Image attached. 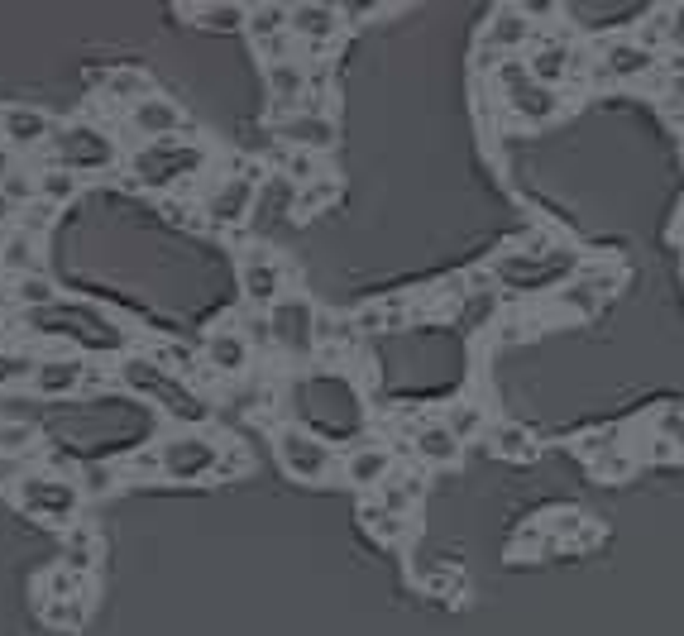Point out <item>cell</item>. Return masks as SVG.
<instances>
[{
    "label": "cell",
    "mask_w": 684,
    "mask_h": 636,
    "mask_svg": "<svg viewBox=\"0 0 684 636\" xmlns=\"http://www.w3.org/2000/svg\"><path fill=\"white\" fill-rule=\"evenodd\" d=\"M115 139L101 125H58L53 139H48V149L39 154V173L44 168H67V173L77 177H91V173H106L115 163Z\"/></svg>",
    "instance_id": "cell-1"
},
{
    "label": "cell",
    "mask_w": 684,
    "mask_h": 636,
    "mask_svg": "<svg viewBox=\"0 0 684 636\" xmlns=\"http://www.w3.org/2000/svg\"><path fill=\"white\" fill-rule=\"evenodd\" d=\"M15 503L39 517V522H53V527H72L77 522V507H82V488L77 479H63V474H24V483L15 488Z\"/></svg>",
    "instance_id": "cell-2"
},
{
    "label": "cell",
    "mask_w": 684,
    "mask_h": 636,
    "mask_svg": "<svg viewBox=\"0 0 684 636\" xmlns=\"http://www.w3.org/2000/svg\"><path fill=\"white\" fill-rule=\"evenodd\" d=\"M221 445H225V440H211V436H201V431L163 436V440H158V455H163V479H177V483L216 479V469H221Z\"/></svg>",
    "instance_id": "cell-3"
},
{
    "label": "cell",
    "mask_w": 684,
    "mask_h": 636,
    "mask_svg": "<svg viewBox=\"0 0 684 636\" xmlns=\"http://www.w3.org/2000/svg\"><path fill=\"white\" fill-rule=\"evenodd\" d=\"M273 445H278V460H283V469L292 474V479L316 483V479H326V474H331L335 450L321 436H311V431H297V426H278Z\"/></svg>",
    "instance_id": "cell-4"
},
{
    "label": "cell",
    "mask_w": 684,
    "mask_h": 636,
    "mask_svg": "<svg viewBox=\"0 0 684 636\" xmlns=\"http://www.w3.org/2000/svg\"><path fill=\"white\" fill-rule=\"evenodd\" d=\"M177 130H192V120H187V110L168 101V96H149V101H139L134 110H125V125L120 134H134V139H144V144H173Z\"/></svg>",
    "instance_id": "cell-5"
},
{
    "label": "cell",
    "mask_w": 684,
    "mask_h": 636,
    "mask_svg": "<svg viewBox=\"0 0 684 636\" xmlns=\"http://www.w3.org/2000/svg\"><path fill=\"white\" fill-rule=\"evenodd\" d=\"M201 163H206V154L197 144H144V154L134 158V173H139L144 187H168V182H177Z\"/></svg>",
    "instance_id": "cell-6"
},
{
    "label": "cell",
    "mask_w": 684,
    "mask_h": 636,
    "mask_svg": "<svg viewBox=\"0 0 684 636\" xmlns=\"http://www.w3.org/2000/svg\"><path fill=\"white\" fill-rule=\"evenodd\" d=\"M259 206V182L254 177H216V187L206 192L201 216H211V225H240L244 216H254Z\"/></svg>",
    "instance_id": "cell-7"
},
{
    "label": "cell",
    "mask_w": 684,
    "mask_h": 636,
    "mask_svg": "<svg viewBox=\"0 0 684 636\" xmlns=\"http://www.w3.org/2000/svg\"><path fill=\"white\" fill-rule=\"evenodd\" d=\"M53 120H48L39 106H5L0 110V144L5 149H15V154H29V149H39L44 154L48 139H53Z\"/></svg>",
    "instance_id": "cell-8"
},
{
    "label": "cell",
    "mask_w": 684,
    "mask_h": 636,
    "mask_svg": "<svg viewBox=\"0 0 684 636\" xmlns=\"http://www.w3.org/2000/svg\"><path fill=\"white\" fill-rule=\"evenodd\" d=\"M268 330L273 340L292 354H307L311 340H316V311L302 302V297H283L278 307H268Z\"/></svg>",
    "instance_id": "cell-9"
},
{
    "label": "cell",
    "mask_w": 684,
    "mask_h": 636,
    "mask_svg": "<svg viewBox=\"0 0 684 636\" xmlns=\"http://www.w3.org/2000/svg\"><path fill=\"white\" fill-rule=\"evenodd\" d=\"M82 383H87V359L82 354H44L34 364V378H29V388L39 397L82 393Z\"/></svg>",
    "instance_id": "cell-10"
},
{
    "label": "cell",
    "mask_w": 684,
    "mask_h": 636,
    "mask_svg": "<svg viewBox=\"0 0 684 636\" xmlns=\"http://www.w3.org/2000/svg\"><path fill=\"white\" fill-rule=\"evenodd\" d=\"M201 364L216 373V378H240L249 369V340L240 330H211L206 335V350H201Z\"/></svg>",
    "instance_id": "cell-11"
},
{
    "label": "cell",
    "mask_w": 684,
    "mask_h": 636,
    "mask_svg": "<svg viewBox=\"0 0 684 636\" xmlns=\"http://www.w3.org/2000/svg\"><path fill=\"white\" fill-rule=\"evenodd\" d=\"M240 283H244V297L254 302V307H278L283 297V264H273L264 249H254L240 268Z\"/></svg>",
    "instance_id": "cell-12"
},
{
    "label": "cell",
    "mask_w": 684,
    "mask_h": 636,
    "mask_svg": "<svg viewBox=\"0 0 684 636\" xmlns=\"http://www.w3.org/2000/svg\"><path fill=\"white\" fill-rule=\"evenodd\" d=\"M101 96H106V106H115V110H134L139 101L154 96V82H149L144 67H111V72L101 77Z\"/></svg>",
    "instance_id": "cell-13"
},
{
    "label": "cell",
    "mask_w": 684,
    "mask_h": 636,
    "mask_svg": "<svg viewBox=\"0 0 684 636\" xmlns=\"http://www.w3.org/2000/svg\"><path fill=\"white\" fill-rule=\"evenodd\" d=\"M345 479L354 488H383V483L393 479V455L383 445H359V450L345 455Z\"/></svg>",
    "instance_id": "cell-14"
},
{
    "label": "cell",
    "mask_w": 684,
    "mask_h": 636,
    "mask_svg": "<svg viewBox=\"0 0 684 636\" xmlns=\"http://www.w3.org/2000/svg\"><path fill=\"white\" fill-rule=\"evenodd\" d=\"M5 302L20 307V311H48V307H58V283L48 278V268L44 273L10 278V283H5Z\"/></svg>",
    "instance_id": "cell-15"
},
{
    "label": "cell",
    "mask_w": 684,
    "mask_h": 636,
    "mask_svg": "<svg viewBox=\"0 0 684 636\" xmlns=\"http://www.w3.org/2000/svg\"><path fill=\"white\" fill-rule=\"evenodd\" d=\"M335 29H340V10H335V5H292V20H287V34H292V39L331 44Z\"/></svg>",
    "instance_id": "cell-16"
},
{
    "label": "cell",
    "mask_w": 684,
    "mask_h": 636,
    "mask_svg": "<svg viewBox=\"0 0 684 636\" xmlns=\"http://www.w3.org/2000/svg\"><path fill=\"white\" fill-rule=\"evenodd\" d=\"M96 560H101V536H96L87 522H72V527L63 531V560H58V565L87 579V574L96 570Z\"/></svg>",
    "instance_id": "cell-17"
},
{
    "label": "cell",
    "mask_w": 684,
    "mask_h": 636,
    "mask_svg": "<svg viewBox=\"0 0 684 636\" xmlns=\"http://www.w3.org/2000/svg\"><path fill=\"white\" fill-rule=\"evenodd\" d=\"M0 273H5V278L44 273V264H39V240L20 235L15 225H10V230H0Z\"/></svg>",
    "instance_id": "cell-18"
},
{
    "label": "cell",
    "mask_w": 684,
    "mask_h": 636,
    "mask_svg": "<svg viewBox=\"0 0 684 636\" xmlns=\"http://www.w3.org/2000/svg\"><path fill=\"white\" fill-rule=\"evenodd\" d=\"M278 134H283L292 149H326L335 139V125L331 115H307V110H297V115H287L283 125H278Z\"/></svg>",
    "instance_id": "cell-19"
},
{
    "label": "cell",
    "mask_w": 684,
    "mask_h": 636,
    "mask_svg": "<svg viewBox=\"0 0 684 636\" xmlns=\"http://www.w3.org/2000/svg\"><path fill=\"white\" fill-rule=\"evenodd\" d=\"M287 20H292V10H287V5H249V20H244V29H249V39H254V44H273V39H283V34H287Z\"/></svg>",
    "instance_id": "cell-20"
},
{
    "label": "cell",
    "mask_w": 684,
    "mask_h": 636,
    "mask_svg": "<svg viewBox=\"0 0 684 636\" xmlns=\"http://www.w3.org/2000/svg\"><path fill=\"white\" fill-rule=\"evenodd\" d=\"M651 67V48L641 44H608L603 53V77H641Z\"/></svg>",
    "instance_id": "cell-21"
},
{
    "label": "cell",
    "mask_w": 684,
    "mask_h": 636,
    "mask_svg": "<svg viewBox=\"0 0 684 636\" xmlns=\"http://www.w3.org/2000/svg\"><path fill=\"white\" fill-rule=\"evenodd\" d=\"M82 182H87V177L67 173V168H44V173H34V187H39V197L53 201L58 211H63L67 201H77V192H82Z\"/></svg>",
    "instance_id": "cell-22"
},
{
    "label": "cell",
    "mask_w": 684,
    "mask_h": 636,
    "mask_svg": "<svg viewBox=\"0 0 684 636\" xmlns=\"http://www.w3.org/2000/svg\"><path fill=\"white\" fill-rule=\"evenodd\" d=\"M115 469H120V483H154L163 479V455H158V445H144V450L120 455Z\"/></svg>",
    "instance_id": "cell-23"
},
{
    "label": "cell",
    "mask_w": 684,
    "mask_h": 636,
    "mask_svg": "<svg viewBox=\"0 0 684 636\" xmlns=\"http://www.w3.org/2000/svg\"><path fill=\"white\" fill-rule=\"evenodd\" d=\"M58 225V206L53 201H44V197H34V201H24L20 211H15V230L20 235H29V240H39L44 244V235Z\"/></svg>",
    "instance_id": "cell-24"
},
{
    "label": "cell",
    "mask_w": 684,
    "mask_h": 636,
    "mask_svg": "<svg viewBox=\"0 0 684 636\" xmlns=\"http://www.w3.org/2000/svg\"><path fill=\"white\" fill-rule=\"evenodd\" d=\"M417 450H421V460L450 464L455 455H460V440L450 436V426H445V421H431V426H421V431H417Z\"/></svg>",
    "instance_id": "cell-25"
},
{
    "label": "cell",
    "mask_w": 684,
    "mask_h": 636,
    "mask_svg": "<svg viewBox=\"0 0 684 636\" xmlns=\"http://www.w3.org/2000/svg\"><path fill=\"white\" fill-rule=\"evenodd\" d=\"M531 82H541V87H555L565 72H570V48H541L536 58H531Z\"/></svg>",
    "instance_id": "cell-26"
},
{
    "label": "cell",
    "mask_w": 684,
    "mask_h": 636,
    "mask_svg": "<svg viewBox=\"0 0 684 636\" xmlns=\"http://www.w3.org/2000/svg\"><path fill=\"white\" fill-rule=\"evenodd\" d=\"M77 488H82V498H106L120 488V469L115 464H87V469H77Z\"/></svg>",
    "instance_id": "cell-27"
},
{
    "label": "cell",
    "mask_w": 684,
    "mask_h": 636,
    "mask_svg": "<svg viewBox=\"0 0 684 636\" xmlns=\"http://www.w3.org/2000/svg\"><path fill=\"white\" fill-rule=\"evenodd\" d=\"M187 15L201 20L206 29H235L249 20V5H187Z\"/></svg>",
    "instance_id": "cell-28"
},
{
    "label": "cell",
    "mask_w": 684,
    "mask_h": 636,
    "mask_svg": "<svg viewBox=\"0 0 684 636\" xmlns=\"http://www.w3.org/2000/svg\"><path fill=\"white\" fill-rule=\"evenodd\" d=\"M527 15H517V10H503V15H498V20L488 24V44L493 48H512V44H522V39H527Z\"/></svg>",
    "instance_id": "cell-29"
},
{
    "label": "cell",
    "mask_w": 684,
    "mask_h": 636,
    "mask_svg": "<svg viewBox=\"0 0 684 636\" xmlns=\"http://www.w3.org/2000/svg\"><path fill=\"white\" fill-rule=\"evenodd\" d=\"M34 450V426L29 421H0V455L5 460H24Z\"/></svg>",
    "instance_id": "cell-30"
},
{
    "label": "cell",
    "mask_w": 684,
    "mask_h": 636,
    "mask_svg": "<svg viewBox=\"0 0 684 636\" xmlns=\"http://www.w3.org/2000/svg\"><path fill=\"white\" fill-rule=\"evenodd\" d=\"M34 354L29 350H0V388H15L24 378H34Z\"/></svg>",
    "instance_id": "cell-31"
},
{
    "label": "cell",
    "mask_w": 684,
    "mask_h": 636,
    "mask_svg": "<svg viewBox=\"0 0 684 636\" xmlns=\"http://www.w3.org/2000/svg\"><path fill=\"white\" fill-rule=\"evenodd\" d=\"M39 613H44L48 627H67V632H77V627L87 622V598H72V603H44Z\"/></svg>",
    "instance_id": "cell-32"
},
{
    "label": "cell",
    "mask_w": 684,
    "mask_h": 636,
    "mask_svg": "<svg viewBox=\"0 0 684 636\" xmlns=\"http://www.w3.org/2000/svg\"><path fill=\"white\" fill-rule=\"evenodd\" d=\"M445 426H450V436H455V440H469L479 426H484V412H479V407H469V402H460V407H450V412H445Z\"/></svg>",
    "instance_id": "cell-33"
},
{
    "label": "cell",
    "mask_w": 684,
    "mask_h": 636,
    "mask_svg": "<svg viewBox=\"0 0 684 636\" xmlns=\"http://www.w3.org/2000/svg\"><path fill=\"white\" fill-rule=\"evenodd\" d=\"M493 445H498L503 455H531V436L517 431V426H498V431H493Z\"/></svg>",
    "instance_id": "cell-34"
},
{
    "label": "cell",
    "mask_w": 684,
    "mask_h": 636,
    "mask_svg": "<svg viewBox=\"0 0 684 636\" xmlns=\"http://www.w3.org/2000/svg\"><path fill=\"white\" fill-rule=\"evenodd\" d=\"M283 168L292 173V182H307V177H316V158H311V149H292L283 158Z\"/></svg>",
    "instance_id": "cell-35"
},
{
    "label": "cell",
    "mask_w": 684,
    "mask_h": 636,
    "mask_svg": "<svg viewBox=\"0 0 684 636\" xmlns=\"http://www.w3.org/2000/svg\"><path fill=\"white\" fill-rule=\"evenodd\" d=\"M244 464H249V460H244V450L235 445V440H225V445H221V469H216V479H230V474H240Z\"/></svg>",
    "instance_id": "cell-36"
},
{
    "label": "cell",
    "mask_w": 684,
    "mask_h": 636,
    "mask_svg": "<svg viewBox=\"0 0 684 636\" xmlns=\"http://www.w3.org/2000/svg\"><path fill=\"white\" fill-rule=\"evenodd\" d=\"M331 192H335L331 182H316V187H307V197H302V211H311L316 201H321V197H331Z\"/></svg>",
    "instance_id": "cell-37"
},
{
    "label": "cell",
    "mask_w": 684,
    "mask_h": 636,
    "mask_svg": "<svg viewBox=\"0 0 684 636\" xmlns=\"http://www.w3.org/2000/svg\"><path fill=\"white\" fill-rule=\"evenodd\" d=\"M661 426H665V431H670V436H675V445H680V450H684V417H670V412H665V417H661Z\"/></svg>",
    "instance_id": "cell-38"
},
{
    "label": "cell",
    "mask_w": 684,
    "mask_h": 636,
    "mask_svg": "<svg viewBox=\"0 0 684 636\" xmlns=\"http://www.w3.org/2000/svg\"><path fill=\"white\" fill-rule=\"evenodd\" d=\"M82 388H91V393L106 388V369H101V364H87V383H82Z\"/></svg>",
    "instance_id": "cell-39"
},
{
    "label": "cell",
    "mask_w": 684,
    "mask_h": 636,
    "mask_svg": "<svg viewBox=\"0 0 684 636\" xmlns=\"http://www.w3.org/2000/svg\"><path fill=\"white\" fill-rule=\"evenodd\" d=\"M398 302H388V316H393V321H398ZM378 316H383V311H364V316H359V326H378Z\"/></svg>",
    "instance_id": "cell-40"
}]
</instances>
